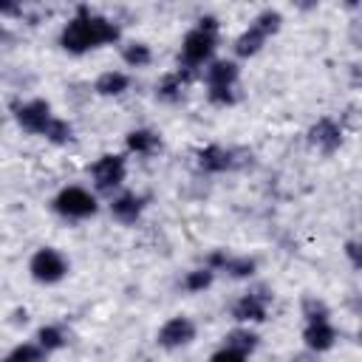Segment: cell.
<instances>
[{
    "instance_id": "obj_1",
    "label": "cell",
    "mask_w": 362,
    "mask_h": 362,
    "mask_svg": "<svg viewBox=\"0 0 362 362\" xmlns=\"http://www.w3.org/2000/svg\"><path fill=\"white\" fill-rule=\"evenodd\" d=\"M119 25L96 11H90L88 6H79L76 14L65 23L62 34H59V45L68 54H85L90 48H102L119 40Z\"/></svg>"
},
{
    "instance_id": "obj_2",
    "label": "cell",
    "mask_w": 362,
    "mask_h": 362,
    "mask_svg": "<svg viewBox=\"0 0 362 362\" xmlns=\"http://www.w3.org/2000/svg\"><path fill=\"white\" fill-rule=\"evenodd\" d=\"M218 48V34L212 31H204V28H192L184 34L181 40V54H178V65L184 74H192L195 68L201 65H209L212 62V54Z\"/></svg>"
},
{
    "instance_id": "obj_3",
    "label": "cell",
    "mask_w": 362,
    "mask_h": 362,
    "mask_svg": "<svg viewBox=\"0 0 362 362\" xmlns=\"http://www.w3.org/2000/svg\"><path fill=\"white\" fill-rule=\"evenodd\" d=\"M51 206H54L57 215H62V218H68V221H82V218L96 215L99 201H96V195H93L90 189H85V187H62V189L54 195Z\"/></svg>"
},
{
    "instance_id": "obj_4",
    "label": "cell",
    "mask_w": 362,
    "mask_h": 362,
    "mask_svg": "<svg viewBox=\"0 0 362 362\" xmlns=\"http://www.w3.org/2000/svg\"><path fill=\"white\" fill-rule=\"evenodd\" d=\"M28 272L37 283H45V286H54L59 283L65 274H68V260L59 249H51V246H42L31 255L28 260Z\"/></svg>"
},
{
    "instance_id": "obj_5",
    "label": "cell",
    "mask_w": 362,
    "mask_h": 362,
    "mask_svg": "<svg viewBox=\"0 0 362 362\" xmlns=\"http://www.w3.org/2000/svg\"><path fill=\"white\" fill-rule=\"evenodd\" d=\"M127 175V158L122 153H105L90 164V178L99 192H113Z\"/></svg>"
},
{
    "instance_id": "obj_6",
    "label": "cell",
    "mask_w": 362,
    "mask_h": 362,
    "mask_svg": "<svg viewBox=\"0 0 362 362\" xmlns=\"http://www.w3.org/2000/svg\"><path fill=\"white\" fill-rule=\"evenodd\" d=\"M14 119H17V124H20L25 133H31V136H45L48 124L54 122V113H51V105H48L45 99H31V102L14 107Z\"/></svg>"
},
{
    "instance_id": "obj_7",
    "label": "cell",
    "mask_w": 362,
    "mask_h": 362,
    "mask_svg": "<svg viewBox=\"0 0 362 362\" xmlns=\"http://www.w3.org/2000/svg\"><path fill=\"white\" fill-rule=\"evenodd\" d=\"M195 322L189 320V317H170L161 328H158V334H156V342L161 345V348H181V345H189L192 339H195Z\"/></svg>"
},
{
    "instance_id": "obj_8",
    "label": "cell",
    "mask_w": 362,
    "mask_h": 362,
    "mask_svg": "<svg viewBox=\"0 0 362 362\" xmlns=\"http://www.w3.org/2000/svg\"><path fill=\"white\" fill-rule=\"evenodd\" d=\"M269 300H272V294H266V291H246L232 305V317L238 322H263L269 314Z\"/></svg>"
},
{
    "instance_id": "obj_9",
    "label": "cell",
    "mask_w": 362,
    "mask_h": 362,
    "mask_svg": "<svg viewBox=\"0 0 362 362\" xmlns=\"http://www.w3.org/2000/svg\"><path fill=\"white\" fill-rule=\"evenodd\" d=\"M206 269H212V272H226L229 277L243 280V277H252V274H255L257 260H255V257H235V255H226L223 249H218V252L209 255Z\"/></svg>"
},
{
    "instance_id": "obj_10",
    "label": "cell",
    "mask_w": 362,
    "mask_h": 362,
    "mask_svg": "<svg viewBox=\"0 0 362 362\" xmlns=\"http://www.w3.org/2000/svg\"><path fill=\"white\" fill-rule=\"evenodd\" d=\"M308 141H311L317 150H322V153H334V150L342 144V127H339L331 116H322V119H317V122L311 124Z\"/></svg>"
},
{
    "instance_id": "obj_11",
    "label": "cell",
    "mask_w": 362,
    "mask_h": 362,
    "mask_svg": "<svg viewBox=\"0 0 362 362\" xmlns=\"http://www.w3.org/2000/svg\"><path fill=\"white\" fill-rule=\"evenodd\" d=\"M144 204H147V198H144V195H136V192H122V195H116V198L110 201V215H113L119 223L130 226V223H136V221L141 218Z\"/></svg>"
},
{
    "instance_id": "obj_12",
    "label": "cell",
    "mask_w": 362,
    "mask_h": 362,
    "mask_svg": "<svg viewBox=\"0 0 362 362\" xmlns=\"http://www.w3.org/2000/svg\"><path fill=\"white\" fill-rule=\"evenodd\" d=\"M238 76H240V68L232 59H212L204 68L206 88H235L238 85Z\"/></svg>"
},
{
    "instance_id": "obj_13",
    "label": "cell",
    "mask_w": 362,
    "mask_h": 362,
    "mask_svg": "<svg viewBox=\"0 0 362 362\" xmlns=\"http://www.w3.org/2000/svg\"><path fill=\"white\" fill-rule=\"evenodd\" d=\"M235 150L229 147H221V144H209L204 150H198V167L204 173H223V170H232L235 167Z\"/></svg>"
},
{
    "instance_id": "obj_14",
    "label": "cell",
    "mask_w": 362,
    "mask_h": 362,
    "mask_svg": "<svg viewBox=\"0 0 362 362\" xmlns=\"http://www.w3.org/2000/svg\"><path fill=\"white\" fill-rule=\"evenodd\" d=\"M303 339H305V348H311V351L322 354V351L334 348V342H337V328H334L328 320H320V322H305Z\"/></svg>"
},
{
    "instance_id": "obj_15",
    "label": "cell",
    "mask_w": 362,
    "mask_h": 362,
    "mask_svg": "<svg viewBox=\"0 0 362 362\" xmlns=\"http://www.w3.org/2000/svg\"><path fill=\"white\" fill-rule=\"evenodd\" d=\"M127 150L136 153V156H153L156 150H161V139L158 133L147 130V127H139V130H130L127 139H124Z\"/></svg>"
},
{
    "instance_id": "obj_16",
    "label": "cell",
    "mask_w": 362,
    "mask_h": 362,
    "mask_svg": "<svg viewBox=\"0 0 362 362\" xmlns=\"http://www.w3.org/2000/svg\"><path fill=\"white\" fill-rule=\"evenodd\" d=\"M127 88H130V76H127L124 71H105V74H99L96 82H93V90H96L99 96H119V93H124Z\"/></svg>"
},
{
    "instance_id": "obj_17",
    "label": "cell",
    "mask_w": 362,
    "mask_h": 362,
    "mask_svg": "<svg viewBox=\"0 0 362 362\" xmlns=\"http://www.w3.org/2000/svg\"><path fill=\"white\" fill-rule=\"evenodd\" d=\"M187 79H189V74H184V71H175V74L164 76V79H161V85L156 88V96H158V99H164V102H178V99H181V93H184Z\"/></svg>"
},
{
    "instance_id": "obj_18",
    "label": "cell",
    "mask_w": 362,
    "mask_h": 362,
    "mask_svg": "<svg viewBox=\"0 0 362 362\" xmlns=\"http://www.w3.org/2000/svg\"><path fill=\"white\" fill-rule=\"evenodd\" d=\"M263 42H266V37H263L255 25H249V28L235 40V54H238V57H255V54L263 48Z\"/></svg>"
},
{
    "instance_id": "obj_19",
    "label": "cell",
    "mask_w": 362,
    "mask_h": 362,
    "mask_svg": "<svg viewBox=\"0 0 362 362\" xmlns=\"http://www.w3.org/2000/svg\"><path fill=\"white\" fill-rule=\"evenodd\" d=\"M45 351L37 345V342H23V345H14L0 362H45Z\"/></svg>"
},
{
    "instance_id": "obj_20",
    "label": "cell",
    "mask_w": 362,
    "mask_h": 362,
    "mask_svg": "<svg viewBox=\"0 0 362 362\" xmlns=\"http://www.w3.org/2000/svg\"><path fill=\"white\" fill-rule=\"evenodd\" d=\"M257 342H260V337L255 331H249V328H235V331L226 334V348H235V351H240L246 356L257 348Z\"/></svg>"
},
{
    "instance_id": "obj_21",
    "label": "cell",
    "mask_w": 362,
    "mask_h": 362,
    "mask_svg": "<svg viewBox=\"0 0 362 362\" xmlns=\"http://www.w3.org/2000/svg\"><path fill=\"white\" fill-rule=\"evenodd\" d=\"M65 342H68V337H65V331H62L59 325H42V328L37 331V345H40L45 354L59 351Z\"/></svg>"
},
{
    "instance_id": "obj_22",
    "label": "cell",
    "mask_w": 362,
    "mask_h": 362,
    "mask_svg": "<svg viewBox=\"0 0 362 362\" xmlns=\"http://www.w3.org/2000/svg\"><path fill=\"white\" fill-rule=\"evenodd\" d=\"M249 25H255V28L269 40L272 34H277V31H280V25H283V14H280L277 8H263V11H260Z\"/></svg>"
},
{
    "instance_id": "obj_23",
    "label": "cell",
    "mask_w": 362,
    "mask_h": 362,
    "mask_svg": "<svg viewBox=\"0 0 362 362\" xmlns=\"http://www.w3.org/2000/svg\"><path fill=\"white\" fill-rule=\"evenodd\" d=\"M122 59H124L127 68H144V65H150L153 51H150V45H144V42H130V45L122 48Z\"/></svg>"
},
{
    "instance_id": "obj_24",
    "label": "cell",
    "mask_w": 362,
    "mask_h": 362,
    "mask_svg": "<svg viewBox=\"0 0 362 362\" xmlns=\"http://www.w3.org/2000/svg\"><path fill=\"white\" fill-rule=\"evenodd\" d=\"M212 280H215V272L212 269H192V272H187V277H184V288L187 291H204V288H209L212 286Z\"/></svg>"
},
{
    "instance_id": "obj_25",
    "label": "cell",
    "mask_w": 362,
    "mask_h": 362,
    "mask_svg": "<svg viewBox=\"0 0 362 362\" xmlns=\"http://www.w3.org/2000/svg\"><path fill=\"white\" fill-rule=\"evenodd\" d=\"M45 139L54 141V144H68V141L74 139V127H71V122L54 116V122H51L48 130H45Z\"/></svg>"
},
{
    "instance_id": "obj_26",
    "label": "cell",
    "mask_w": 362,
    "mask_h": 362,
    "mask_svg": "<svg viewBox=\"0 0 362 362\" xmlns=\"http://www.w3.org/2000/svg\"><path fill=\"white\" fill-rule=\"evenodd\" d=\"M206 99H209L212 105H218V107H229V105L238 102L235 88H209V90H206Z\"/></svg>"
},
{
    "instance_id": "obj_27",
    "label": "cell",
    "mask_w": 362,
    "mask_h": 362,
    "mask_svg": "<svg viewBox=\"0 0 362 362\" xmlns=\"http://www.w3.org/2000/svg\"><path fill=\"white\" fill-rule=\"evenodd\" d=\"M303 314H305V322H320V320H328V308H325L320 300H314V297H308V300L303 303Z\"/></svg>"
},
{
    "instance_id": "obj_28",
    "label": "cell",
    "mask_w": 362,
    "mask_h": 362,
    "mask_svg": "<svg viewBox=\"0 0 362 362\" xmlns=\"http://www.w3.org/2000/svg\"><path fill=\"white\" fill-rule=\"evenodd\" d=\"M209 362H246V354H240V351L223 345L221 351H215V354L209 356Z\"/></svg>"
},
{
    "instance_id": "obj_29",
    "label": "cell",
    "mask_w": 362,
    "mask_h": 362,
    "mask_svg": "<svg viewBox=\"0 0 362 362\" xmlns=\"http://www.w3.org/2000/svg\"><path fill=\"white\" fill-rule=\"evenodd\" d=\"M0 14H20V6H14V3H0Z\"/></svg>"
},
{
    "instance_id": "obj_30",
    "label": "cell",
    "mask_w": 362,
    "mask_h": 362,
    "mask_svg": "<svg viewBox=\"0 0 362 362\" xmlns=\"http://www.w3.org/2000/svg\"><path fill=\"white\" fill-rule=\"evenodd\" d=\"M348 255H351V260H354V263H359V255H356V243H354V240L348 243Z\"/></svg>"
}]
</instances>
